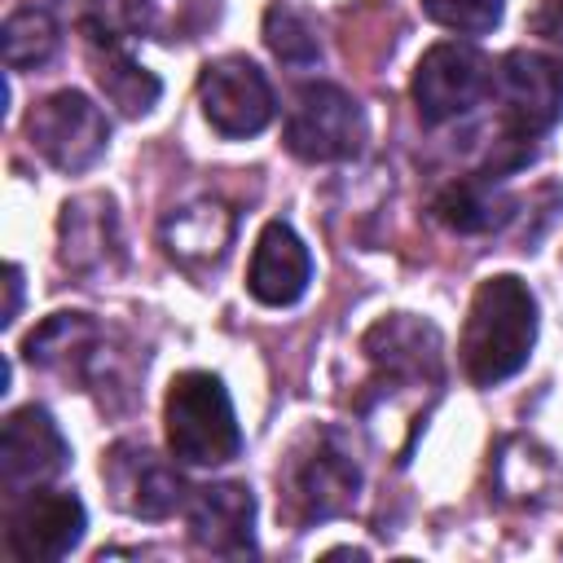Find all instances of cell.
Masks as SVG:
<instances>
[{
  "label": "cell",
  "mask_w": 563,
  "mask_h": 563,
  "mask_svg": "<svg viewBox=\"0 0 563 563\" xmlns=\"http://www.w3.org/2000/svg\"><path fill=\"white\" fill-rule=\"evenodd\" d=\"M361 352L374 365V378L361 396V418L383 449L405 462L431 400L444 387V339L431 321L413 312L378 317L361 334Z\"/></svg>",
  "instance_id": "obj_1"
},
{
  "label": "cell",
  "mask_w": 563,
  "mask_h": 563,
  "mask_svg": "<svg viewBox=\"0 0 563 563\" xmlns=\"http://www.w3.org/2000/svg\"><path fill=\"white\" fill-rule=\"evenodd\" d=\"M532 343H537V299L528 282H519L515 273L484 277L462 325L466 378L475 387H497L515 378L528 365Z\"/></svg>",
  "instance_id": "obj_2"
},
{
  "label": "cell",
  "mask_w": 563,
  "mask_h": 563,
  "mask_svg": "<svg viewBox=\"0 0 563 563\" xmlns=\"http://www.w3.org/2000/svg\"><path fill=\"white\" fill-rule=\"evenodd\" d=\"M356 493H361V462L347 431L308 427L303 435H295L277 471V497L286 519H295L299 528L325 523L334 515H347L356 506Z\"/></svg>",
  "instance_id": "obj_3"
},
{
  "label": "cell",
  "mask_w": 563,
  "mask_h": 563,
  "mask_svg": "<svg viewBox=\"0 0 563 563\" xmlns=\"http://www.w3.org/2000/svg\"><path fill=\"white\" fill-rule=\"evenodd\" d=\"M167 449L185 466H224L242 453L238 413L229 387L211 369H185L172 378L163 400Z\"/></svg>",
  "instance_id": "obj_4"
},
{
  "label": "cell",
  "mask_w": 563,
  "mask_h": 563,
  "mask_svg": "<svg viewBox=\"0 0 563 563\" xmlns=\"http://www.w3.org/2000/svg\"><path fill=\"white\" fill-rule=\"evenodd\" d=\"M282 141L303 163H347L365 145V110L339 84H303L286 110Z\"/></svg>",
  "instance_id": "obj_5"
},
{
  "label": "cell",
  "mask_w": 563,
  "mask_h": 563,
  "mask_svg": "<svg viewBox=\"0 0 563 563\" xmlns=\"http://www.w3.org/2000/svg\"><path fill=\"white\" fill-rule=\"evenodd\" d=\"M493 92L501 132L510 141H537L563 119V62L537 48H510L493 66Z\"/></svg>",
  "instance_id": "obj_6"
},
{
  "label": "cell",
  "mask_w": 563,
  "mask_h": 563,
  "mask_svg": "<svg viewBox=\"0 0 563 563\" xmlns=\"http://www.w3.org/2000/svg\"><path fill=\"white\" fill-rule=\"evenodd\" d=\"M409 92H413L418 119L427 128H440L449 119L471 114L493 92V66L479 48L457 44V40H440L418 57Z\"/></svg>",
  "instance_id": "obj_7"
},
{
  "label": "cell",
  "mask_w": 563,
  "mask_h": 563,
  "mask_svg": "<svg viewBox=\"0 0 563 563\" xmlns=\"http://www.w3.org/2000/svg\"><path fill=\"white\" fill-rule=\"evenodd\" d=\"M26 141H31V150L48 167L75 176V172H88L106 154L110 123H106L101 106H92L84 92L62 88V92H48L44 101L31 106V114H26Z\"/></svg>",
  "instance_id": "obj_8"
},
{
  "label": "cell",
  "mask_w": 563,
  "mask_h": 563,
  "mask_svg": "<svg viewBox=\"0 0 563 563\" xmlns=\"http://www.w3.org/2000/svg\"><path fill=\"white\" fill-rule=\"evenodd\" d=\"M22 356L40 369H53V374H75L84 387H123L119 378V352L110 347V334L88 317V312H53L44 317L26 343H22Z\"/></svg>",
  "instance_id": "obj_9"
},
{
  "label": "cell",
  "mask_w": 563,
  "mask_h": 563,
  "mask_svg": "<svg viewBox=\"0 0 563 563\" xmlns=\"http://www.w3.org/2000/svg\"><path fill=\"white\" fill-rule=\"evenodd\" d=\"M198 101H202L207 123L229 141L264 132L273 123V110H277L268 75L242 53H229V57H216L202 66Z\"/></svg>",
  "instance_id": "obj_10"
},
{
  "label": "cell",
  "mask_w": 563,
  "mask_h": 563,
  "mask_svg": "<svg viewBox=\"0 0 563 563\" xmlns=\"http://www.w3.org/2000/svg\"><path fill=\"white\" fill-rule=\"evenodd\" d=\"M101 479L110 501L132 519H167L185 506V493H189L180 471L136 440H119L101 457Z\"/></svg>",
  "instance_id": "obj_11"
},
{
  "label": "cell",
  "mask_w": 563,
  "mask_h": 563,
  "mask_svg": "<svg viewBox=\"0 0 563 563\" xmlns=\"http://www.w3.org/2000/svg\"><path fill=\"white\" fill-rule=\"evenodd\" d=\"M84 528H88V510L75 493L26 488L9 510L4 541H9V554L22 563H57L79 545Z\"/></svg>",
  "instance_id": "obj_12"
},
{
  "label": "cell",
  "mask_w": 563,
  "mask_h": 563,
  "mask_svg": "<svg viewBox=\"0 0 563 563\" xmlns=\"http://www.w3.org/2000/svg\"><path fill=\"white\" fill-rule=\"evenodd\" d=\"M57 260L75 277H110L123 268V233L110 194L66 198L57 216Z\"/></svg>",
  "instance_id": "obj_13"
},
{
  "label": "cell",
  "mask_w": 563,
  "mask_h": 563,
  "mask_svg": "<svg viewBox=\"0 0 563 563\" xmlns=\"http://www.w3.org/2000/svg\"><path fill=\"white\" fill-rule=\"evenodd\" d=\"M70 466V444L44 405H22L0 431V479L9 493L40 488Z\"/></svg>",
  "instance_id": "obj_14"
},
{
  "label": "cell",
  "mask_w": 563,
  "mask_h": 563,
  "mask_svg": "<svg viewBox=\"0 0 563 563\" xmlns=\"http://www.w3.org/2000/svg\"><path fill=\"white\" fill-rule=\"evenodd\" d=\"M185 523H189V541L207 554L220 559L255 554V493L238 479L194 488V497L185 501Z\"/></svg>",
  "instance_id": "obj_15"
},
{
  "label": "cell",
  "mask_w": 563,
  "mask_h": 563,
  "mask_svg": "<svg viewBox=\"0 0 563 563\" xmlns=\"http://www.w3.org/2000/svg\"><path fill=\"white\" fill-rule=\"evenodd\" d=\"M308 282H312V255L303 238L286 220H268L255 238L251 268H246L251 299H260L264 308H290L295 299H303Z\"/></svg>",
  "instance_id": "obj_16"
},
{
  "label": "cell",
  "mask_w": 563,
  "mask_h": 563,
  "mask_svg": "<svg viewBox=\"0 0 563 563\" xmlns=\"http://www.w3.org/2000/svg\"><path fill=\"white\" fill-rule=\"evenodd\" d=\"M233 229H238V220L220 198H194V202L167 211V220L158 224V242H163L167 260H176L180 268L207 273L229 255Z\"/></svg>",
  "instance_id": "obj_17"
},
{
  "label": "cell",
  "mask_w": 563,
  "mask_h": 563,
  "mask_svg": "<svg viewBox=\"0 0 563 563\" xmlns=\"http://www.w3.org/2000/svg\"><path fill=\"white\" fill-rule=\"evenodd\" d=\"M435 220L453 233H466V238H479V233H497L515 220V198L510 189L501 185V176L493 172H475V176H457L449 180L435 202H431Z\"/></svg>",
  "instance_id": "obj_18"
},
{
  "label": "cell",
  "mask_w": 563,
  "mask_h": 563,
  "mask_svg": "<svg viewBox=\"0 0 563 563\" xmlns=\"http://www.w3.org/2000/svg\"><path fill=\"white\" fill-rule=\"evenodd\" d=\"M92 75H97L106 101H110L119 114H128V119L150 114L154 101H158V92H163L158 75H150L123 44H101V48H92Z\"/></svg>",
  "instance_id": "obj_19"
},
{
  "label": "cell",
  "mask_w": 563,
  "mask_h": 563,
  "mask_svg": "<svg viewBox=\"0 0 563 563\" xmlns=\"http://www.w3.org/2000/svg\"><path fill=\"white\" fill-rule=\"evenodd\" d=\"M4 66L9 70H40L57 57V44H62V31H57V18L40 4H22L4 18Z\"/></svg>",
  "instance_id": "obj_20"
},
{
  "label": "cell",
  "mask_w": 563,
  "mask_h": 563,
  "mask_svg": "<svg viewBox=\"0 0 563 563\" xmlns=\"http://www.w3.org/2000/svg\"><path fill=\"white\" fill-rule=\"evenodd\" d=\"M220 18V0H136V35L176 44L198 40Z\"/></svg>",
  "instance_id": "obj_21"
},
{
  "label": "cell",
  "mask_w": 563,
  "mask_h": 563,
  "mask_svg": "<svg viewBox=\"0 0 563 563\" xmlns=\"http://www.w3.org/2000/svg\"><path fill=\"white\" fill-rule=\"evenodd\" d=\"M497 488L510 501H541L545 488H554L550 453L532 440H506L497 453Z\"/></svg>",
  "instance_id": "obj_22"
},
{
  "label": "cell",
  "mask_w": 563,
  "mask_h": 563,
  "mask_svg": "<svg viewBox=\"0 0 563 563\" xmlns=\"http://www.w3.org/2000/svg\"><path fill=\"white\" fill-rule=\"evenodd\" d=\"M264 44L286 66H312V62H321L317 26L295 4H286V0L268 4V13H264Z\"/></svg>",
  "instance_id": "obj_23"
},
{
  "label": "cell",
  "mask_w": 563,
  "mask_h": 563,
  "mask_svg": "<svg viewBox=\"0 0 563 563\" xmlns=\"http://www.w3.org/2000/svg\"><path fill=\"white\" fill-rule=\"evenodd\" d=\"M422 13L444 26V31H457V35H488L501 13H506V0H422Z\"/></svg>",
  "instance_id": "obj_24"
},
{
  "label": "cell",
  "mask_w": 563,
  "mask_h": 563,
  "mask_svg": "<svg viewBox=\"0 0 563 563\" xmlns=\"http://www.w3.org/2000/svg\"><path fill=\"white\" fill-rule=\"evenodd\" d=\"M528 31L545 44L550 57L563 62V0H537L528 13Z\"/></svg>",
  "instance_id": "obj_25"
},
{
  "label": "cell",
  "mask_w": 563,
  "mask_h": 563,
  "mask_svg": "<svg viewBox=\"0 0 563 563\" xmlns=\"http://www.w3.org/2000/svg\"><path fill=\"white\" fill-rule=\"evenodd\" d=\"M4 286H9V303H4V325H13V317H18V308H22V268L18 264H9L4 268Z\"/></svg>",
  "instance_id": "obj_26"
}]
</instances>
